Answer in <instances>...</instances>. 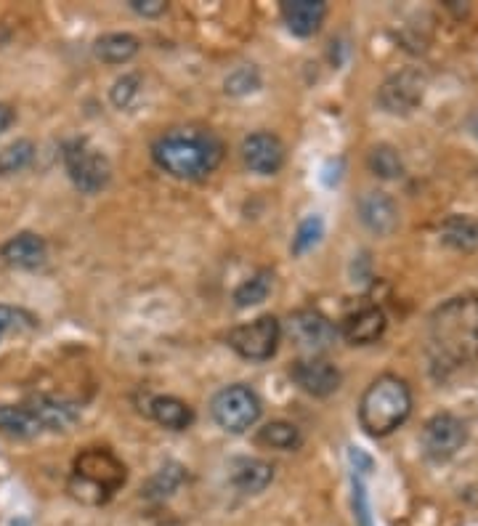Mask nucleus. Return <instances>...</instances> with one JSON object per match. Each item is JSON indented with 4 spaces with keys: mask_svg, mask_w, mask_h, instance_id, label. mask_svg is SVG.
<instances>
[{
    "mask_svg": "<svg viewBox=\"0 0 478 526\" xmlns=\"http://www.w3.org/2000/svg\"><path fill=\"white\" fill-rule=\"evenodd\" d=\"M367 165H370V171L378 178L404 176V163H401V155L394 147H388V144H378V147L372 149L370 157H367Z\"/></svg>",
    "mask_w": 478,
    "mask_h": 526,
    "instance_id": "26",
    "label": "nucleus"
},
{
    "mask_svg": "<svg viewBox=\"0 0 478 526\" xmlns=\"http://www.w3.org/2000/svg\"><path fill=\"white\" fill-rule=\"evenodd\" d=\"M139 48L141 40L131 32H107L93 43V56L104 64H128Z\"/></svg>",
    "mask_w": 478,
    "mask_h": 526,
    "instance_id": "19",
    "label": "nucleus"
},
{
    "mask_svg": "<svg viewBox=\"0 0 478 526\" xmlns=\"http://www.w3.org/2000/svg\"><path fill=\"white\" fill-rule=\"evenodd\" d=\"M324 16H327V3L322 0H287L282 3V19L287 30L298 38H311L322 30Z\"/></svg>",
    "mask_w": 478,
    "mask_h": 526,
    "instance_id": "17",
    "label": "nucleus"
},
{
    "mask_svg": "<svg viewBox=\"0 0 478 526\" xmlns=\"http://www.w3.org/2000/svg\"><path fill=\"white\" fill-rule=\"evenodd\" d=\"M425 96V78L417 70H401L380 86L378 104L388 115H409Z\"/></svg>",
    "mask_w": 478,
    "mask_h": 526,
    "instance_id": "10",
    "label": "nucleus"
},
{
    "mask_svg": "<svg viewBox=\"0 0 478 526\" xmlns=\"http://www.w3.org/2000/svg\"><path fill=\"white\" fill-rule=\"evenodd\" d=\"M35 160V144L30 139H16L0 149V176H14L27 171Z\"/></svg>",
    "mask_w": 478,
    "mask_h": 526,
    "instance_id": "25",
    "label": "nucleus"
},
{
    "mask_svg": "<svg viewBox=\"0 0 478 526\" xmlns=\"http://www.w3.org/2000/svg\"><path fill=\"white\" fill-rule=\"evenodd\" d=\"M181 481H184V468L181 465H168V468H162L157 473L152 484H149V495L152 497H165L170 492H176L181 487Z\"/></svg>",
    "mask_w": 478,
    "mask_h": 526,
    "instance_id": "30",
    "label": "nucleus"
},
{
    "mask_svg": "<svg viewBox=\"0 0 478 526\" xmlns=\"http://www.w3.org/2000/svg\"><path fill=\"white\" fill-rule=\"evenodd\" d=\"M125 479H128L125 465L109 449H85L75 460L70 489L83 503L101 505L123 487Z\"/></svg>",
    "mask_w": 478,
    "mask_h": 526,
    "instance_id": "4",
    "label": "nucleus"
},
{
    "mask_svg": "<svg viewBox=\"0 0 478 526\" xmlns=\"http://www.w3.org/2000/svg\"><path fill=\"white\" fill-rule=\"evenodd\" d=\"M348 457H351V463H354V473H370L372 471V457L370 455H364L362 449H351L348 452Z\"/></svg>",
    "mask_w": 478,
    "mask_h": 526,
    "instance_id": "34",
    "label": "nucleus"
},
{
    "mask_svg": "<svg viewBox=\"0 0 478 526\" xmlns=\"http://www.w3.org/2000/svg\"><path fill=\"white\" fill-rule=\"evenodd\" d=\"M471 131L478 136V112H476V115H473V120H471Z\"/></svg>",
    "mask_w": 478,
    "mask_h": 526,
    "instance_id": "36",
    "label": "nucleus"
},
{
    "mask_svg": "<svg viewBox=\"0 0 478 526\" xmlns=\"http://www.w3.org/2000/svg\"><path fill=\"white\" fill-rule=\"evenodd\" d=\"M388 327L386 311L375 306V303H367L362 309L351 311L343 322H340L338 333L343 335V341L351 343V346H372L383 338Z\"/></svg>",
    "mask_w": 478,
    "mask_h": 526,
    "instance_id": "14",
    "label": "nucleus"
},
{
    "mask_svg": "<svg viewBox=\"0 0 478 526\" xmlns=\"http://www.w3.org/2000/svg\"><path fill=\"white\" fill-rule=\"evenodd\" d=\"M356 213L364 229L378 237H391L399 229V205L391 194L380 189L364 192L356 202Z\"/></svg>",
    "mask_w": 478,
    "mask_h": 526,
    "instance_id": "13",
    "label": "nucleus"
},
{
    "mask_svg": "<svg viewBox=\"0 0 478 526\" xmlns=\"http://www.w3.org/2000/svg\"><path fill=\"white\" fill-rule=\"evenodd\" d=\"M412 412V391L399 375H380L364 388L359 399V423L364 434L383 439L407 423Z\"/></svg>",
    "mask_w": 478,
    "mask_h": 526,
    "instance_id": "3",
    "label": "nucleus"
},
{
    "mask_svg": "<svg viewBox=\"0 0 478 526\" xmlns=\"http://www.w3.org/2000/svg\"><path fill=\"white\" fill-rule=\"evenodd\" d=\"M141 96V75L136 72H128L123 78L115 80V86L109 91V99L117 109H131Z\"/></svg>",
    "mask_w": 478,
    "mask_h": 526,
    "instance_id": "29",
    "label": "nucleus"
},
{
    "mask_svg": "<svg viewBox=\"0 0 478 526\" xmlns=\"http://www.w3.org/2000/svg\"><path fill=\"white\" fill-rule=\"evenodd\" d=\"M274 481V465L261 457H239L232 465V484L242 495H261Z\"/></svg>",
    "mask_w": 478,
    "mask_h": 526,
    "instance_id": "18",
    "label": "nucleus"
},
{
    "mask_svg": "<svg viewBox=\"0 0 478 526\" xmlns=\"http://www.w3.org/2000/svg\"><path fill=\"white\" fill-rule=\"evenodd\" d=\"M27 407L32 410V415L40 420L43 431H67L78 423L80 407L75 402L67 399H56V396H32Z\"/></svg>",
    "mask_w": 478,
    "mask_h": 526,
    "instance_id": "16",
    "label": "nucleus"
},
{
    "mask_svg": "<svg viewBox=\"0 0 478 526\" xmlns=\"http://www.w3.org/2000/svg\"><path fill=\"white\" fill-rule=\"evenodd\" d=\"M261 88V72L253 64H242L234 72H229V78L224 80V91L229 96H247Z\"/></svg>",
    "mask_w": 478,
    "mask_h": 526,
    "instance_id": "27",
    "label": "nucleus"
},
{
    "mask_svg": "<svg viewBox=\"0 0 478 526\" xmlns=\"http://www.w3.org/2000/svg\"><path fill=\"white\" fill-rule=\"evenodd\" d=\"M62 160L70 181L83 194H99L109 184V176H112L109 160L99 149L91 147L88 139L67 141L62 149Z\"/></svg>",
    "mask_w": 478,
    "mask_h": 526,
    "instance_id": "6",
    "label": "nucleus"
},
{
    "mask_svg": "<svg viewBox=\"0 0 478 526\" xmlns=\"http://www.w3.org/2000/svg\"><path fill=\"white\" fill-rule=\"evenodd\" d=\"M152 160L160 171L181 181H200L224 160V141L202 128H173L152 144Z\"/></svg>",
    "mask_w": 478,
    "mask_h": 526,
    "instance_id": "2",
    "label": "nucleus"
},
{
    "mask_svg": "<svg viewBox=\"0 0 478 526\" xmlns=\"http://www.w3.org/2000/svg\"><path fill=\"white\" fill-rule=\"evenodd\" d=\"M30 322V314L22 309H14V306H6V303H0V341L6 338V333L11 327H16L19 322Z\"/></svg>",
    "mask_w": 478,
    "mask_h": 526,
    "instance_id": "32",
    "label": "nucleus"
},
{
    "mask_svg": "<svg viewBox=\"0 0 478 526\" xmlns=\"http://www.w3.org/2000/svg\"><path fill=\"white\" fill-rule=\"evenodd\" d=\"M239 152L247 168L258 176H274L285 165V144L271 131H255L245 136Z\"/></svg>",
    "mask_w": 478,
    "mask_h": 526,
    "instance_id": "12",
    "label": "nucleus"
},
{
    "mask_svg": "<svg viewBox=\"0 0 478 526\" xmlns=\"http://www.w3.org/2000/svg\"><path fill=\"white\" fill-rule=\"evenodd\" d=\"M279 341H282V322L271 314L247 322V325L234 327L226 335V343L234 354H239L247 362H266L277 354Z\"/></svg>",
    "mask_w": 478,
    "mask_h": 526,
    "instance_id": "8",
    "label": "nucleus"
},
{
    "mask_svg": "<svg viewBox=\"0 0 478 526\" xmlns=\"http://www.w3.org/2000/svg\"><path fill=\"white\" fill-rule=\"evenodd\" d=\"M14 120H16L14 107H11V104H3V101H0V133H6L8 128L14 125Z\"/></svg>",
    "mask_w": 478,
    "mask_h": 526,
    "instance_id": "35",
    "label": "nucleus"
},
{
    "mask_svg": "<svg viewBox=\"0 0 478 526\" xmlns=\"http://www.w3.org/2000/svg\"><path fill=\"white\" fill-rule=\"evenodd\" d=\"M354 519L356 526H372V511H370V497H367V487L359 473H354Z\"/></svg>",
    "mask_w": 478,
    "mask_h": 526,
    "instance_id": "31",
    "label": "nucleus"
},
{
    "mask_svg": "<svg viewBox=\"0 0 478 526\" xmlns=\"http://www.w3.org/2000/svg\"><path fill=\"white\" fill-rule=\"evenodd\" d=\"M290 380L295 386L301 388L303 394L317 396V399H327L340 388L343 383V375L332 362L327 359H319V356H311V359H298L290 367Z\"/></svg>",
    "mask_w": 478,
    "mask_h": 526,
    "instance_id": "11",
    "label": "nucleus"
},
{
    "mask_svg": "<svg viewBox=\"0 0 478 526\" xmlns=\"http://www.w3.org/2000/svg\"><path fill=\"white\" fill-rule=\"evenodd\" d=\"M255 441H258L261 447L279 449V452H293V449H301L303 434L295 423H287V420H271V423H266L263 428H258Z\"/></svg>",
    "mask_w": 478,
    "mask_h": 526,
    "instance_id": "23",
    "label": "nucleus"
},
{
    "mask_svg": "<svg viewBox=\"0 0 478 526\" xmlns=\"http://www.w3.org/2000/svg\"><path fill=\"white\" fill-rule=\"evenodd\" d=\"M131 8L141 16H160L168 11L165 0H131Z\"/></svg>",
    "mask_w": 478,
    "mask_h": 526,
    "instance_id": "33",
    "label": "nucleus"
},
{
    "mask_svg": "<svg viewBox=\"0 0 478 526\" xmlns=\"http://www.w3.org/2000/svg\"><path fill=\"white\" fill-rule=\"evenodd\" d=\"M439 237L444 245L460 253H473L478 250V218L473 216H449L439 229Z\"/></svg>",
    "mask_w": 478,
    "mask_h": 526,
    "instance_id": "22",
    "label": "nucleus"
},
{
    "mask_svg": "<svg viewBox=\"0 0 478 526\" xmlns=\"http://www.w3.org/2000/svg\"><path fill=\"white\" fill-rule=\"evenodd\" d=\"M149 415L168 431H186L194 423V410L178 396H155L149 404Z\"/></svg>",
    "mask_w": 478,
    "mask_h": 526,
    "instance_id": "20",
    "label": "nucleus"
},
{
    "mask_svg": "<svg viewBox=\"0 0 478 526\" xmlns=\"http://www.w3.org/2000/svg\"><path fill=\"white\" fill-rule=\"evenodd\" d=\"M324 237V221L319 216H309L303 218L298 229H295L293 237V256H303V253H309L314 245H319V240Z\"/></svg>",
    "mask_w": 478,
    "mask_h": 526,
    "instance_id": "28",
    "label": "nucleus"
},
{
    "mask_svg": "<svg viewBox=\"0 0 478 526\" xmlns=\"http://www.w3.org/2000/svg\"><path fill=\"white\" fill-rule=\"evenodd\" d=\"M282 335L290 338L298 351H306L311 356H319L330 351L338 341V327L330 317H324L317 309H298L293 311L282 325Z\"/></svg>",
    "mask_w": 478,
    "mask_h": 526,
    "instance_id": "7",
    "label": "nucleus"
},
{
    "mask_svg": "<svg viewBox=\"0 0 478 526\" xmlns=\"http://www.w3.org/2000/svg\"><path fill=\"white\" fill-rule=\"evenodd\" d=\"M271 285H274V271L271 269L255 271L253 277L245 279V282L234 290V306H237V309L258 306V303H263L269 298Z\"/></svg>",
    "mask_w": 478,
    "mask_h": 526,
    "instance_id": "24",
    "label": "nucleus"
},
{
    "mask_svg": "<svg viewBox=\"0 0 478 526\" xmlns=\"http://www.w3.org/2000/svg\"><path fill=\"white\" fill-rule=\"evenodd\" d=\"M263 404L253 388L245 383H232L221 388L213 402H210V415L216 420V426L226 434H245L261 420Z\"/></svg>",
    "mask_w": 478,
    "mask_h": 526,
    "instance_id": "5",
    "label": "nucleus"
},
{
    "mask_svg": "<svg viewBox=\"0 0 478 526\" xmlns=\"http://www.w3.org/2000/svg\"><path fill=\"white\" fill-rule=\"evenodd\" d=\"M43 431L40 420L27 404H0V434L14 439H32Z\"/></svg>",
    "mask_w": 478,
    "mask_h": 526,
    "instance_id": "21",
    "label": "nucleus"
},
{
    "mask_svg": "<svg viewBox=\"0 0 478 526\" xmlns=\"http://www.w3.org/2000/svg\"><path fill=\"white\" fill-rule=\"evenodd\" d=\"M468 441V426L452 412L433 415L423 428V449L433 463H444L465 447Z\"/></svg>",
    "mask_w": 478,
    "mask_h": 526,
    "instance_id": "9",
    "label": "nucleus"
},
{
    "mask_svg": "<svg viewBox=\"0 0 478 526\" xmlns=\"http://www.w3.org/2000/svg\"><path fill=\"white\" fill-rule=\"evenodd\" d=\"M0 258L14 266V269L35 271L40 269L48 258V245L46 240L35 232H22L11 237V240L0 248Z\"/></svg>",
    "mask_w": 478,
    "mask_h": 526,
    "instance_id": "15",
    "label": "nucleus"
},
{
    "mask_svg": "<svg viewBox=\"0 0 478 526\" xmlns=\"http://www.w3.org/2000/svg\"><path fill=\"white\" fill-rule=\"evenodd\" d=\"M428 356L436 375H449L478 359V295L441 303L428 325Z\"/></svg>",
    "mask_w": 478,
    "mask_h": 526,
    "instance_id": "1",
    "label": "nucleus"
}]
</instances>
